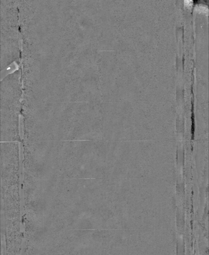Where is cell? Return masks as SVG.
I'll return each mask as SVG.
<instances>
[{
	"label": "cell",
	"mask_w": 209,
	"mask_h": 255,
	"mask_svg": "<svg viewBox=\"0 0 209 255\" xmlns=\"http://www.w3.org/2000/svg\"><path fill=\"white\" fill-rule=\"evenodd\" d=\"M184 3H185L186 5L189 6L192 5V4L193 3V2L192 0H186V1H184Z\"/></svg>",
	"instance_id": "2"
},
{
	"label": "cell",
	"mask_w": 209,
	"mask_h": 255,
	"mask_svg": "<svg viewBox=\"0 0 209 255\" xmlns=\"http://www.w3.org/2000/svg\"><path fill=\"white\" fill-rule=\"evenodd\" d=\"M196 9H198V10L200 11H203V12H206L208 11V7L204 5H201V4L199 5L197 7Z\"/></svg>",
	"instance_id": "1"
}]
</instances>
